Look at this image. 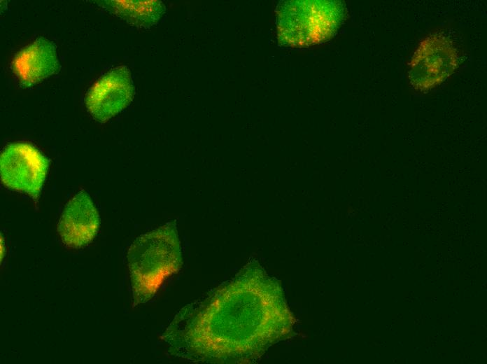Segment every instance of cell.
<instances>
[{
    "mask_svg": "<svg viewBox=\"0 0 487 364\" xmlns=\"http://www.w3.org/2000/svg\"><path fill=\"white\" fill-rule=\"evenodd\" d=\"M134 92L129 69L115 67L91 87L85 96V105L96 120L104 122L129 105Z\"/></svg>",
    "mask_w": 487,
    "mask_h": 364,
    "instance_id": "cell-6",
    "label": "cell"
},
{
    "mask_svg": "<svg viewBox=\"0 0 487 364\" xmlns=\"http://www.w3.org/2000/svg\"><path fill=\"white\" fill-rule=\"evenodd\" d=\"M459 64L456 48L441 34L423 39L409 64L408 77L413 88L425 92L451 76Z\"/></svg>",
    "mask_w": 487,
    "mask_h": 364,
    "instance_id": "cell-4",
    "label": "cell"
},
{
    "mask_svg": "<svg viewBox=\"0 0 487 364\" xmlns=\"http://www.w3.org/2000/svg\"><path fill=\"white\" fill-rule=\"evenodd\" d=\"M127 261L134 305L145 303L182 265L176 223H168L136 238L128 250Z\"/></svg>",
    "mask_w": 487,
    "mask_h": 364,
    "instance_id": "cell-2",
    "label": "cell"
},
{
    "mask_svg": "<svg viewBox=\"0 0 487 364\" xmlns=\"http://www.w3.org/2000/svg\"><path fill=\"white\" fill-rule=\"evenodd\" d=\"M106 10L141 27H150L160 20L165 6L160 1H99Z\"/></svg>",
    "mask_w": 487,
    "mask_h": 364,
    "instance_id": "cell-9",
    "label": "cell"
},
{
    "mask_svg": "<svg viewBox=\"0 0 487 364\" xmlns=\"http://www.w3.org/2000/svg\"><path fill=\"white\" fill-rule=\"evenodd\" d=\"M344 8L337 1H289L277 12V32L281 44L302 47L323 42L339 28Z\"/></svg>",
    "mask_w": 487,
    "mask_h": 364,
    "instance_id": "cell-3",
    "label": "cell"
},
{
    "mask_svg": "<svg viewBox=\"0 0 487 364\" xmlns=\"http://www.w3.org/2000/svg\"><path fill=\"white\" fill-rule=\"evenodd\" d=\"M100 225L99 213L90 195L78 192L66 204L57 230L63 243L71 248H82L90 243Z\"/></svg>",
    "mask_w": 487,
    "mask_h": 364,
    "instance_id": "cell-7",
    "label": "cell"
},
{
    "mask_svg": "<svg viewBox=\"0 0 487 364\" xmlns=\"http://www.w3.org/2000/svg\"><path fill=\"white\" fill-rule=\"evenodd\" d=\"M50 162L38 149L25 142L6 146L1 154L0 174L8 188L29 195L36 202Z\"/></svg>",
    "mask_w": 487,
    "mask_h": 364,
    "instance_id": "cell-5",
    "label": "cell"
},
{
    "mask_svg": "<svg viewBox=\"0 0 487 364\" xmlns=\"http://www.w3.org/2000/svg\"><path fill=\"white\" fill-rule=\"evenodd\" d=\"M296 321L278 282L252 262L183 308L162 337L171 354L190 361L248 363L289 337Z\"/></svg>",
    "mask_w": 487,
    "mask_h": 364,
    "instance_id": "cell-1",
    "label": "cell"
},
{
    "mask_svg": "<svg viewBox=\"0 0 487 364\" xmlns=\"http://www.w3.org/2000/svg\"><path fill=\"white\" fill-rule=\"evenodd\" d=\"M12 69L21 85L29 87L59 70L56 48L50 41L40 37L15 56Z\"/></svg>",
    "mask_w": 487,
    "mask_h": 364,
    "instance_id": "cell-8",
    "label": "cell"
}]
</instances>
